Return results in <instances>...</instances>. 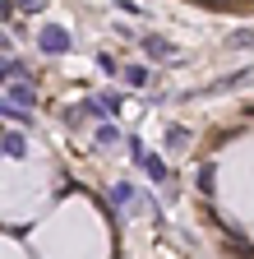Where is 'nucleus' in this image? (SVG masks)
I'll return each mask as SVG.
<instances>
[{
  "label": "nucleus",
  "mask_w": 254,
  "mask_h": 259,
  "mask_svg": "<svg viewBox=\"0 0 254 259\" xmlns=\"http://www.w3.org/2000/svg\"><path fill=\"white\" fill-rule=\"evenodd\" d=\"M10 51V37H5V32H0V56H5Z\"/></svg>",
  "instance_id": "6ab92c4d"
},
{
  "label": "nucleus",
  "mask_w": 254,
  "mask_h": 259,
  "mask_svg": "<svg viewBox=\"0 0 254 259\" xmlns=\"http://www.w3.org/2000/svg\"><path fill=\"white\" fill-rule=\"evenodd\" d=\"M213 185H217V167H213V162H204V167H199V190L213 194Z\"/></svg>",
  "instance_id": "9b49d317"
},
{
  "label": "nucleus",
  "mask_w": 254,
  "mask_h": 259,
  "mask_svg": "<svg viewBox=\"0 0 254 259\" xmlns=\"http://www.w3.org/2000/svg\"><path fill=\"white\" fill-rule=\"evenodd\" d=\"M10 10H14V0H0V19H10Z\"/></svg>",
  "instance_id": "a211bd4d"
},
{
  "label": "nucleus",
  "mask_w": 254,
  "mask_h": 259,
  "mask_svg": "<svg viewBox=\"0 0 254 259\" xmlns=\"http://www.w3.org/2000/svg\"><path fill=\"white\" fill-rule=\"evenodd\" d=\"M97 65H102V70H107V74H120V65H116V60H111V56H107V51H102V56H97Z\"/></svg>",
  "instance_id": "f3484780"
},
{
  "label": "nucleus",
  "mask_w": 254,
  "mask_h": 259,
  "mask_svg": "<svg viewBox=\"0 0 254 259\" xmlns=\"http://www.w3.org/2000/svg\"><path fill=\"white\" fill-rule=\"evenodd\" d=\"M254 79V70H240V74H231V79H217L213 88H204V93H231V88H240V83H249Z\"/></svg>",
  "instance_id": "0eeeda50"
},
{
  "label": "nucleus",
  "mask_w": 254,
  "mask_h": 259,
  "mask_svg": "<svg viewBox=\"0 0 254 259\" xmlns=\"http://www.w3.org/2000/svg\"><path fill=\"white\" fill-rule=\"evenodd\" d=\"M10 97H14V107L28 111V107L37 102V88H33V83H23V79H14V83H10Z\"/></svg>",
  "instance_id": "423d86ee"
},
{
  "label": "nucleus",
  "mask_w": 254,
  "mask_h": 259,
  "mask_svg": "<svg viewBox=\"0 0 254 259\" xmlns=\"http://www.w3.org/2000/svg\"><path fill=\"white\" fill-rule=\"evenodd\" d=\"M14 5H19L23 14H37V10H46V0H14Z\"/></svg>",
  "instance_id": "4468645a"
},
{
  "label": "nucleus",
  "mask_w": 254,
  "mask_h": 259,
  "mask_svg": "<svg viewBox=\"0 0 254 259\" xmlns=\"http://www.w3.org/2000/svg\"><path fill=\"white\" fill-rule=\"evenodd\" d=\"M14 79H28V65L14 56H0V83H14Z\"/></svg>",
  "instance_id": "39448f33"
},
{
  "label": "nucleus",
  "mask_w": 254,
  "mask_h": 259,
  "mask_svg": "<svg viewBox=\"0 0 254 259\" xmlns=\"http://www.w3.org/2000/svg\"><path fill=\"white\" fill-rule=\"evenodd\" d=\"M111 199H116L120 208H130V204H134V185H125V181H120V185L111 190Z\"/></svg>",
  "instance_id": "f8f14e48"
},
{
  "label": "nucleus",
  "mask_w": 254,
  "mask_h": 259,
  "mask_svg": "<svg viewBox=\"0 0 254 259\" xmlns=\"http://www.w3.org/2000/svg\"><path fill=\"white\" fill-rule=\"evenodd\" d=\"M245 116H254V107H249V111H245Z\"/></svg>",
  "instance_id": "aec40b11"
},
{
  "label": "nucleus",
  "mask_w": 254,
  "mask_h": 259,
  "mask_svg": "<svg viewBox=\"0 0 254 259\" xmlns=\"http://www.w3.org/2000/svg\"><path fill=\"white\" fill-rule=\"evenodd\" d=\"M125 83H130V88H148V79H153V70H143V65H125Z\"/></svg>",
  "instance_id": "6e6552de"
},
{
  "label": "nucleus",
  "mask_w": 254,
  "mask_h": 259,
  "mask_svg": "<svg viewBox=\"0 0 254 259\" xmlns=\"http://www.w3.org/2000/svg\"><path fill=\"white\" fill-rule=\"evenodd\" d=\"M139 47H143V56H153V60H180V47L167 42V37H157V32H148Z\"/></svg>",
  "instance_id": "7ed1b4c3"
},
{
  "label": "nucleus",
  "mask_w": 254,
  "mask_h": 259,
  "mask_svg": "<svg viewBox=\"0 0 254 259\" xmlns=\"http://www.w3.org/2000/svg\"><path fill=\"white\" fill-rule=\"evenodd\" d=\"M167 144H171V148H180V144H185V130H180V125H171V130H167Z\"/></svg>",
  "instance_id": "2eb2a0df"
},
{
  "label": "nucleus",
  "mask_w": 254,
  "mask_h": 259,
  "mask_svg": "<svg viewBox=\"0 0 254 259\" xmlns=\"http://www.w3.org/2000/svg\"><path fill=\"white\" fill-rule=\"evenodd\" d=\"M116 139H120V130H116L111 120H107V125H97V135H92V144H97V148H107V144H116Z\"/></svg>",
  "instance_id": "1a4fd4ad"
},
{
  "label": "nucleus",
  "mask_w": 254,
  "mask_h": 259,
  "mask_svg": "<svg viewBox=\"0 0 254 259\" xmlns=\"http://www.w3.org/2000/svg\"><path fill=\"white\" fill-rule=\"evenodd\" d=\"M0 116H10L14 125H33V116H28L23 107H14V102H0Z\"/></svg>",
  "instance_id": "9d476101"
},
{
  "label": "nucleus",
  "mask_w": 254,
  "mask_h": 259,
  "mask_svg": "<svg viewBox=\"0 0 254 259\" xmlns=\"http://www.w3.org/2000/svg\"><path fill=\"white\" fill-rule=\"evenodd\" d=\"M130 148H134V167H139V171H148V181H157V185H162V181H167V162L157 157V153H148L139 139H134Z\"/></svg>",
  "instance_id": "f03ea898"
},
{
  "label": "nucleus",
  "mask_w": 254,
  "mask_h": 259,
  "mask_svg": "<svg viewBox=\"0 0 254 259\" xmlns=\"http://www.w3.org/2000/svg\"><path fill=\"white\" fill-rule=\"evenodd\" d=\"M0 153L14 157V162H23V157H28V139H23V130H0Z\"/></svg>",
  "instance_id": "20e7f679"
},
{
  "label": "nucleus",
  "mask_w": 254,
  "mask_h": 259,
  "mask_svg": "<svg viewBox=\"0 0 254 259\" xmlns=\"http://www.w3.org/2000/svg\"><path fill=\"white\" fill-rule=\"evenodd\" d=\"M231 42H236V47H254V28H240Z\"/></svg>",
  "instance_id": "dca6fc26"
},
{
  "label": "nucleus",
  "mask_w": 254,
  "mask_h": 259,
  "mask_svg": "<svg viewBox=\"0 0 254 259\" xmlns=\"http://www.w3.org/2000/svg\"><path fill=\"white\" fill-rule=\"evenodd\" d=\"M88 120V111H83V102L79 107H65V125H83Z\"/></svg>",
  "instance_id": "ddd939ff"
},
{
  "label": "nucleus",
  "mask_w": 254,
  "mask_h": 259,
  "mask_svg": "<svg viewBox=\"0 0 254 259\" xmlns=\"http://www.w3.org/2000/svg\"><path fill=\"white\" fill-rule=\"evenodd\" d=\"M37 47H42L46 56H65V51L74 47V37H70V28H60V23H42V28H37Z\"/></svg>",
  "instance_id": "f257e3e1"
}]
</instances>
